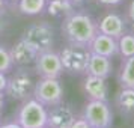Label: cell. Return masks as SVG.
I'll return each instance as SVG.
<instances>
[{"label":"cell","mask_w":134,"mask_h":128,"mask_svg":"<svg viewBox=\"0 0 134 128\" xmlns=\"http://www.w3.org/2000/svg\"><path fill=\"white\" fill-rule=\"evenodd\" d=\"M62 30L69 44L87 48L93 36L98 33V24L87 14L69 12L63 20Z\"/></svg>","instance_id":"6da1fadb"},{"label":"cell","mask_w":134,"mask_h":128,"mask_svg":"<svg viewBox=\"0 0 134 128\" xmlns=\"http://www.w3.org/2000/svg\"><path fill=\"white\" fill-rule=\"evenodd\" d=\"M47 115L45 105L33 98L26 101L20 109L18 124L23 128H47Z\"/></svg>","instance_id":"7a4b0ae2"},{"label":"cell","mask_w":134,"mask_h":128,"mask_svg":"<svg viewBox=\"0 0 134 128\" xmlns=\"http://www.w3.org/2000/svg\"><path fill=\"white\" fill-rule=\"evenodd\" d=\"M59 56H60L62 66L65 71L71 74H83L86 73L91 51L86 47H79V45L69 44V47L62 50V53Z\"/></svg>","instance_id":"3957f363"},{"label":"cell","mask_w":134,"mask_h":128,"mask_svg":"<svg viewBox=\"0 0 134 128\" xmlns=\"http://www.w3.org/2000/svg\"><path fill=\"white\" fill-rule=\"evenodd\" d=\"M83 118L92 128H110L113 124V113L107 101L91 99L86 104Z\"/></svg>","instance_id":"277c9868"},{"label":"cell","mask_w":134,"mask_h":128,"mask_svg":"<svg viewBox=\"0 0 134 128\" xmlns=\"http://www.w3.org/2000/svg\"><path fill=\"white\" fill-rule=\"evenodd\" d=\"M33 98L44 105H56L62 103L63 87L57 79H42L33 87Z\"/></svg>","instance_id":"5b68a950"},{"label":"cell","mask_w":134,"mask_h":128,"mask_svg":"<svg viewBox=\"0 0 134 128\" xmlns=\"http://www.w3.org/2000/svg\"><path fill=\"white\" fill-rule=\"evenodd\" d=\"M23 39L29 45H32L39 54V53L51 48V45H53V30L44 23L33 24L24 32Z\"/></svg>","instance_id":"8992f818"},{"label":"cell","mask_w":134,"mask_h":128,"mask_svg":"<svg viewBox=\"0 0 134 128\" xmlns=\"http://www.w3.org/2000/svg\"><path fill=\"white\" fill-rule=\"evenodd\" d=\"M35 63H36V71L42 75V79H59V75L63 71L60 56L51 50L39 53Z\"/></svg>","instance_id":"52a82bcc"},{"label":"cell","mask_w":134,"mask_h":128,"mask_svg":"<svg viewBox=\"0 0 134 128\" xmlns=\"http://www.w3.org/2000/svg\"><path fill=\"white\" fill-rule=\"evenodd\" d=\"M75 116L71 107L59 103L47 115V128H71Z\"/></svg>","instance_id":"ba28073f"},{"label":"cell","mask_w":134,"mask_h":128,"mask_svg":"<svg viewBox=\"0 0 134 128\" xmlns=\"http://www.w3.org/2000/svg\"><path fill=\"white\" fill-rule=\"evenodd\" d=\"M89 51L95 53V54H101L105 57H113L115 54H118V39L109 36V35H104L101 32H98L97 35L93 36L92 42L89 44Z\"/></svg>","instance_id":"9c48e42d"},{"label":"cell","mask_w":134,"mask_h":128,"mask_svg":"<svg viewBox=\"0 0 134 128\" xmlns=\"http://www.w3.org/2000/svg\"><path fill=\"white\" fill-rule=\"evenodd\" d=\"M32 79L26 73L15 74L11 80H8L6 91L15 99H24L32 89Z\"/></svg>","instance_id":"30bf717a"},{"label":"cell","mask_w":134,"mask_h":128,"mask_svg":"<svg viewBox=\"0 0 134 128\" xmlns=\"http://www.w3.org/2000/svg\"><path fill=\"white\" fill-rule=\"evenodd\" d=\"M98 32L118 39L125 33V23L118 14H107L98 23Z\"/></svg>","instance_id":"8fae6325"},{"label":"cell","mask_w":134,"mask_h":128,"mask_svg":"<svg viewBox=\"0 0 134 128\" xmlns=\"http://www.w3.org/2000/svg\"><path fill=\"white\" fill-rule=\"evenodd\" d=\"M111 71H113V63L110 60V57L91 53L89 62H87V68H86V73L89 74V75L107 79L111 74Z\"/></svg>","instance_id":"7c38bea8"},{"label":"cell","mask_w":134,"mask_h":128,"mask_svg":"<svg viewBox=\"0 0 134 128\" xmlns=\"http://www.w3.org/2000/svg\"><path fill=\"white\" fill-rule=\"evenodd\" d=\"M83 89L91 99L107 101V98H109V86L105 83V79H101V77L87 75L83 83Z\"/></svg>","instance_id":"4fadbf2b"},{"label":"cell","mask_w":134,"mask_h":128,"mask_svg":"<svg viewBox=\"0 0 134 128\" xmlns=\"http://www.w3.org/2000/svg\"><path fill=\"white\" fill-rule=\"evenodd\" d=\"M9 53H11L12 60L15 63H18V65L32 63V62L36 60V56H38V51L32 45H29L24 39H21L18 44H15L12 51H9Z\"/></svg>","instance_id":"5bb4252c"},{"label":"cell","mask_w":134,"mask_h":128,"mask_svg":"<svg viewBox=\"0 0 134 128\" xmlns=\"http://www.w3.org/2000/svg\"><path fill=\"white\" fill-rule=\"evenodd\" d=\"M119 83L122 87H134V56L125 59L119 75Z\"/></svg>","instance_id":"9a60e30c"},{"label":"cell","mask_w":134,"mask_h":128,"mask_svg":"<svg viewBox=\"0 0 134 128\" xmlns=\"http://www.w3.org/2000/svg\"><path fill=\"white\" fill-rule=\"evenodd\" d=\"M118 105L124 113H134V87H122L118 95Z\"/></svg>","instance_id":"2e32d148"},{"label":"cell","mask_w":134,"mask_h":128,"mask_svg":"<svg viewBox=\"0 0 134 128\" xmlns=\"http://www.w3.org/2000/svg\"><path fill=\"white\" fill-rule=\"evenodd\" d=\"M118 51L124 59L134 56V33H124L118 38Z\"/></svg>","instance_id":"e0dca14e"},{"label":"cell","mask_w":134,"mask_h":128,"mask_svg":"<svg viewBox=\"0 0 134 128\" xmlns=\"http://www.w3.org/2000/svg\"><path fill=\"white\" fill-rule=\"evenodd\" d=\"M47 5V0H20L18 8L26 15H36L42 12Z\"/></svg>","instance_id":"ac0fdd59"},{"label":"cell","mask_w":134,"mask_h":128,"mask_svg":"<svg viewBox=\"0 0 134 128\" xmlns=\"http://www.w3.org/2000/svg\"><path fill=\"white\" fill-rule=\"evenodd\" d=\"M48 12L51 15H65L66 17L69 12H72V5L69 0H50Z\"/></svg>","instance_id":"d6986e66"},{"label":"cell","mask_w":134,"mask_h":128,"mask_svg":"<svg viewBox=\"0 0 134 128\" xmlns=\"http://www.w3.org/2000/svg\"><path fill=\"white\" fill-rule=\"evenodd\" d=\"M12 57H11V53L5 50L3 47H0V73H6L12 68Z\"/></svg>","instance_id":"ffe728a7"},{"label":"cell","mask_w":134,"mask_h":128,"mask_svg":"<svg viewBox=\"0 0 134 128\" xmlns=\"http://www.w3.org/2000/svg\"><path fill=\"white\" fill-rule=\"evenodd\" d=\"M71 128H92V127L86 122L85 118H77V119H74Z\"/></svg>","instance_id":"44dd1931"},{"label":"cell","mask_w":134,"mask_h":128,"mask_svg":"<svg viewBox=\"0 0 134 128\" xmlns=\"http://www.w3.org/2000/svg\"><path fill=\"white\" fill-rule=\"evenodd\" d=\"M8 86V79L5 77V73H0V92L6 91Z\"/></svg>","instance_id":"7402d4cb"},{"label":"cell","mask_w":134,"mask_h":128,"mask_svg":"<svg viewBox=\"0 0 134 128\" xmlns=\"http://www.w3.org/2000/svg\"><path fill=\"white\" fill-rule=\"evenodd\" d=\"M122 0H98V3L101 5H105V6H115V5H119Z\"/></svg>","instance_id":"603a6c76"},{"label":"cell","mask_w":134,"mask_h":128,"mask_svg":"<svg viewBox=\"0 0 134 128\" xmlns=\"http://www.w3.org/2000/svg\"><path fill=\"white\" fill-rule=\"evenodd\" d=\"M128 17H130V20L134 23V0H131V3H130V6H128Z\"/></svg>","instance_id":"cb8c5ba5"},{"label":"cell","mask_w":134,"mask_h":128,"mask_svg":"<svg viewBox=\"0 0 134 128\" xmlns=\"http://www.w3.org/2000/svg\"><path fill=\"white\" fill-rule=\"evenodd\" d=\"M0 128H23L20 125L18 122H11V124H5V125H2Z\"/></svg>","instance_id":"d4e9b609"},{"label":"cell","mask_w":134,"mask_h":128,"mask_svg":"<svg viewBox=\"0 0 134 128\" xmlns=\"http://www.w3.org/2000/svg\"><path fill=\"white\" fill-rule=\"evenodd\" d=\"M5 29V18H3V15L0 14V32Z\"/></svg>","instance_id":"484cf974"},{"label":"cell","mask_w":134,"mask_h":128,"mask_svg":"<svg viewBox=\"0 0 134 128\" xmlns=\"http://www.w3.org/2000/svg\"><path fill=\"white\" fill-rule=\"evenodd\" d=\"M3 107V92H0V110Z\"/></svg>","instance_id":"4316f807"},{"label":"cell","mask_w":134,"mask_h":128,"mask_svg":"<svg viewBox=\"0 0 134 128\" xmlns=\"http://www.w3.org/2000/svg\"><path fill=\"white\" fill-rule=\"evenodd\" d=\"M3 9V0H0V11Z\"/></svg>","instance_id":"83f0119b"},{"label":"cell","mask_w":134,"mask_h":128,"mask_svg":"<svg viewBox=\"0 0 134 128\" xmlns=\"http://www.w3.org/2000/svg\"><path fill=\"white\" fill-rule=\"evenodd\" d=\"M72 2H77V3H79V2H81V0H72Z\"/></svg>","instance_id":"f1b7e54d"}]
</instances>
